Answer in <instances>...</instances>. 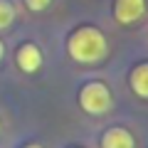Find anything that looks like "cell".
I'll return each instance as SVG.
<instances>
[{
    "label": "cell",
    "instance_id": "6da1fadb",
    "mask_svg": "<svg viewBox=\"0 0 148 148\" xmlns=\"http://www.w3.org/2000/svg\"><path fill=\"white\" fill-rule=\"evenodd\" d=\"M67 49H69V57L74 62L79 64H96L106 57L109 52V45H106V37L101 30L96 27H79V30H74L67 40Z\"/></svg>",
    "mask_w": 148,
    "mask_h": 148
},
{
    "label": "cell",
    "instance_id": "7a4b0ae2",
    "mask_svg": "<svg viewBox=\"0 0 148 148\" xmlns=\"http://www.w3.org/2000/svg\"><path fill=\"white\" fill-rule=\"evenodd\" d=\"M79 106L91 114V116H99V114H106L111 109V91L106 84L101 82H89L86 86H82L79 91Z\"/></svg>",
    "mask_w": 148,
    "mask_h": 148
},
{
    "label": "cell",
    "instance_id": "3957f363",
    "mask_svg": "<svg viewBox=\"0 0 148 148\" xmlns=\"http://www.w3.org/2000/svg\"><path fill=\"white\" fill-rule=\"evenodd\" d=\"M146 15V0H116L114 17L121 25H133Z\"/></svg>",
    "mask_w": 148,
    "mask_h": 148
},
{
    "label": "cell",
    "instance_id": "277c9868",
    "mask_svg": "<svg viewBox=\"0 0 148 148\" xmlns=\"http://www.w3.org/2000/svg\"><path fill=\"white\" fill-rule=\"evenodd\" d=\"M133 136L121 126H114L101 136V148H133Z\"/></svg>",
    "mask_w": 148,
    "mask_h": 148
},
{
    "label": "cell",
    "instance_id": "5b68a950",
    "mask_svg": "<svg viewBox=\"0 0 148 148\" xmlns=\"http://www.w3.org/2000/svg\"><path fill=\"white\" fill-rule=\"evenodd\" d=\"M40 64H42V52L35 45H22L17 49V67L22 72H37Z\"/></svg>",
    "mask_w": 148,
    "mask_h": 148
},
{
    "label": "cell",
    "instance_id": "8992f818",
    "mask_svg": "<svg viewBox=\"0 0 148 148\" xmlns=\"http://www.w3.org/2000/svg\"><path fill=\"white\" fill-rule=\"evenodd\" d=\"M128 82H131V89L136 96H141V99H148V62L138 64V67H133L131 77H128Z\"/></svg>",
    "mask_w": 148,
    "mask_h": 148
},
{
    "label": "cell",
    "instance_id": "52a82bcc",
    "mask_svg": "<svg viewBox=\"0 0 148 148\" xmlns=\"http://www.w3.org/2000/svg\"><path fill=\"white\" fill-rule=\"evenodd\" d=\"M12 20H15V8H12V3L10 0H0V30L10 27Z\"/></svg>",
    "mask_w": 148,
    "mask_h": 148
},
{
    "label": "cell",
    "instance_id": "ba28073f",
    "mask_svg": "<svg viewBox=\"0 0 148 148\" xmlns=\"http://www.w3.org/2000/svg\"><path fill=\"white\" fill-rule=\"evenodd\" d=\"M49 3H52V0H25V5L30 8V10H35V12L47 10V8H49Z\"/></svg>",
    "mask_w": 148,
    "mask_h": 148
},
{
    "label": "cell",
    "instance_id": "9c48e42d",
    "mask_svg": "<svg viewBox=\"0 0 148 148\" xmlns=\"http://www.w3.org/2000/svg\"><path fill=\"white\" fill-rule=\"evenodd\" d=\"M3 57H5V45L0 42V59H3Z\"/></svg>",
    "mask_w": 148,
    "mask_h": 148
},
{
    "label": "cell",
    "instance_id": "30bf717a",
    "mask_svg": "<svg viewBox=\"0 0 148 148\" xmlns=\"http://www.w3.org/2000/svg\"><path fill=\"white\" fill-rule=\"evenodd\" d=\"M25 148H42V146H37V143H30V146H25Z\"/></svg>",
    "mask_w": 148,
    "mask_h": 148
}]
</instances>
